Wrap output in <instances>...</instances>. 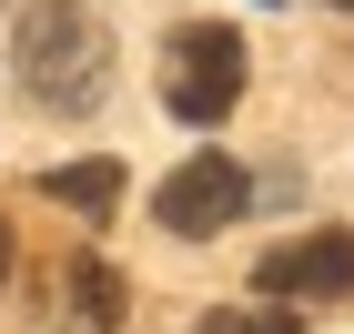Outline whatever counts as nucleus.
Returning <instances> with one entry per match:
<instances>
[{"mask_svg":"<svg viewBox=\"0 0 354 334\" xmlns=\"http://www.w3.org/2000/svg\"><path fill=\"white\" fill-rule=\"evenodd\" d=\"M10 71H21V91L41 111L82 122L111 91V21L91 0H30L21 21H10Z\"/></svg>","mask_w":354,"mask_h":334,"instance_id":"1","label":"nucleus"},{"mask_svg":"<svg viewBox=\"0 0 354 334\" xmlns=\"http://www.w3.org/2000/svg\"><path fill=\"white\" fill-rule=\"evenodd\" d=\"M162 102L172 122H223V111L243 102V30H223V21H192L162 41Z\"/></svg>","mask_w":354,"mask_h":334,"instance_id":"2","label":"nucleus"},{"mask_svg":"<svg viewBox=\"0 0 354 334\" xmlns=\"http://www.w3.org/2000/svg\"><path fill=\"white\" fill-rule=\"evenodd\" d=\"M243 203H253V172L233 163V152H183L172 183L152 193V213H162V233L203 243V233H223V223H243Z\"/></svg>","mask_w":354,"mask_h":334,"instance_id":"3","label":"nucleus"},{"mask_svg":"<svg viewBox=\"0 0 354 334\" xmlns=\"http://www.w3.org/2000/svg\"><path fill=\"white\" fill-rule=\"evenodd\" d=\"M253 284H263L273 304H294V294H354V233H304V243H273Z\"/></svg>","mask_w":354,"mask_h":334,"instance_id":"4","label":"nucleus"},{"mask_svg":"<svg viewBox=\"0 0 354 334\" xmlns=\"http://www.w3.org/2000/svg\"><path fill=\"white\" fill-rule=\"evenodd\" d=\"M122 304H132V284L111 274L102 253H82V263H71V314H82L91 334H111V324H122Z\"/></svg>","mask_w":354,"mask_h":334,"instance_id":"5","label":"nucleus"},{"mask_svg":"<svg viewBox=\"0 0 354 334\" xmlns=\"http://www.w3.org/2000/svg\"><path fill=\"white\" fill-rule=\"evenodd\" d=\"M41 193H51V203H71V213H91V223H102L111 203H122V163H61V172H41Z\"/></svg>","mask_w":354,"mask_h":334,"instance_id":"6","label":"nucleus"},{"mask_svg":"<svg viewBox=\"0 0 354 334\" xmlns=\"http://www.w3.org/2000/svg\"><path fill=\"white\" fill-rule=\"evenodd\" d=\"M192 334H294V314H233L223 304V314H203Z\"/></svg>","mask_w":354,"mask_h":334,"instance_id":"7","label":"nucleus"},{"mask_svg":"<svg viewBox=\"0 0 354 334\" xmlns=\"http://www.w3.org/2000/svg\"><path fill=\"white\" fill-rule=\"evenodd\" d=\"M0 294H10V223H0Z\"/></svg>","mask_w":354,"mask_h":334,"instance_id":"8","label":"nucleus"},{"mask_svg":"<svg viewBox=\"0 0 354 334\" xmlns=\"http://www.w3.org/2000/svg\"><path fill=\"white\" fill-rule=\"evenodd\" d=\"M334 10H354V0H334Z\"/></svg>","mask_w":354,"mask_h":334,"instance_id":"9","label":"nucleus"}]
</instances>
